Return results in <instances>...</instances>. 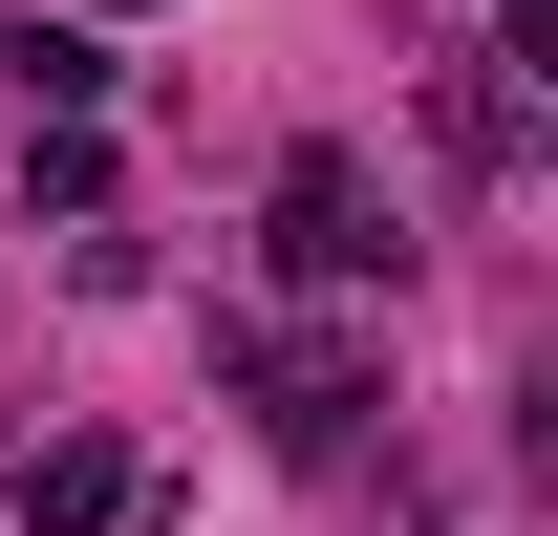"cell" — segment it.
I'll use <instances>...</instances> for the list:
<instances>
[{
  "label": "cell",
  "mask_w": 558,
  "mask_h": 536,
  "mask_svg": "<svg viewBox=\"0 0 558 536\" xmlns=\"http://www.w3.org/2000/svg\"><path fill=\"white\" fill-rule=\"evenodd\" d=\"M0 494H22V515H44V536H130V515H150V472L108 451V429H44V451L0 472Z\"/></svg>",
  "instance_id": "7a4b0ae2"
},
{
  "label": "cell",
  "mask_w": 558,
  "mask_h": 536,
  "mask_svg": "<svg viewBox=\"0 0 558 536\" xmlns=\"http://www.w3.org/2000/svg\"><path fill=\"white\" fill-rule=\"evenodd\" d=\"M515 108H537V86H494V65H451V86H429V150H451V172H515V150H537Z\"/></svg>",
  "instance_id": "277c9868"
},
{
  "label": "cell",
  "mask_w": 558,
  "mask_h": 536,
  "mask_svg": "<svg viewBox=\"0 0 558 536\" xmlns=\"http://www.w3.org/2000/svg\"><path fill=\"white\" fill-rule=\"evenodd\" d=\"M279 279H323V301H365V279H409V215H387V172L365 150H279Z\"/></svg>",
  "instance_id": "6da1fadb"
},
{
  "label": "cell",
  "mask_w": 558,
  "mask_h": 536,
  "mask_svg": "<svg viewBox=\"0 0 558 536\" xmlns=\"http://www.w3.org/2000/svg\"><path fill=\"white\" fill-rule=\"evenodd\" d=\"M0 65L44 86V130H86V108H108V86H130V44H108V22H22V44H0Z\"/></svg>",
  "instance_id": "3957f363"
},
{
  "label": "cell",
  "mask_w": 558,
  "mask_h": 536,
  "mask_svg": "<svg viewBox=\"0 0 558 536\" xmlns=\"http://www.w3.org/2000/svg\"><path fill=\"white\" fill-rule=\"evenodd\" d=\"M108 22H130V0H108Z\"/></svg>",
  "instance_id": "5b68a950"
}]
</instances>
